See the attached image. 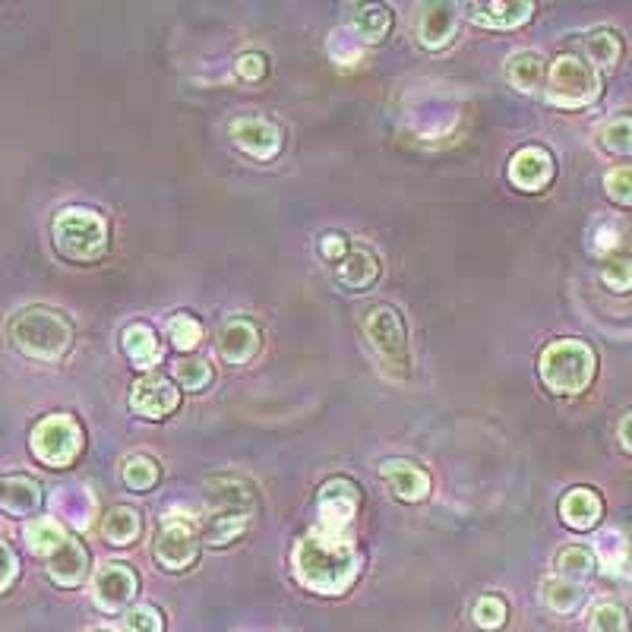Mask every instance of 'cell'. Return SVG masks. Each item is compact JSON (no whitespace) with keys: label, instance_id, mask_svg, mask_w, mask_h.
<instances>
[{"label":"cell","instance_id":"23","mask_svg":"<svg viewBox=\"0 0 632 632\" xmlns=\"http://www.w3.org/2000/svg\"><path fill=\"white\" fill-rule=\"evenodd\" d=\"M506 79L512 89L519 92H535L544 79V57L538 51H516L506 61Z\"/></svg>","mask_w":632,"mask_h":632},{"label":"cell","instance_id":"8","mask_svg":"<svg viewBox=\"0 0 632 632\" xmlns=\"http://www.w3.org/2000/svg\"><path fill=\"white\" fill-rule=\"evenodd\" d=\"M155 560L168 572H184L200 560V535L184 519H165L155 538Z\"/></svg>","mask_w":632,"mask_h":632},{"label":"cell","instance_id":"1","mask_svg":"<svg viewBox=\"0 0 632 632\" xmlns=\"http://www.w3.org/2000/svg\"><path fill=\"white\" fill-rule=\"evenodd\" d=\"M361 553L354 544L326 531H310L294 547V572L316 595H342L358 579Z\"/></svg>","mask_w":632,"mask_h":632},{"label":"cell","instance_id":"28","mask_svg":"<svg viewBox=\"0 0 632 632\" xmlns=\"http://www.w3.org/2000/svg\"><path fill=\"white\" fill-rule=\"evenodd\" d=\"M557 572L569 582H582L595 572V553L582 544H569L557 553Z\"/></svg>","mask_w":632,"mask_h":632},{"label":"cell","instance_id":"43","mask_svg":"<svg viewBox=\"0 0 632 632\" xmlns=\"http://www.w3.org/2000/svg\"><path fill=\"white\" fill-rule=\"evenodd\" d=\"M16 579V557H13V550L0 541V591H7Z\"/></svg>","mask_w":632,"mask_h":632},{"label":"cell","instance_id":"15","mask_svg":"<svg viewBox=\"0 0 632 632\" xmlns=\"http://www.w3.org/2000/svg\"><path fill=\"white\" fill-rule=\"evenodd\" d=\"M380 474L402 503H421L430 493V474L408 459H386Z\"/></svg>","mask_w":632,"mask_h":632},{"label":"cell","instance_id":"25","mask_svg":"<svg viewBox=\"0 0 632 632\" xmlns=\"http://www.w3.org/2000/svg\"><path fill=\"white\" fill-rule=\"evenodd\" d=\"M140 528H143V519L133 506H114V509L105 512V519H102V535L114 547L133 544L136 538H140Z\"/></svg>","mask_w":632,"mask_h":632},{"label":"cell","instance_id":"44","mask_svg":"<svg viewBox=\"0 0 632 632\" xmlns=\"http://www.w3.org/2000/svg\"><path fill=\"white\" fill-rule=\"evenodd\" d=\"M320 250H323L326 260H345V256H348V241H345L342 234H326Z\"/></svg>","mask_w":632,"mask_h":632},{"label":"cell","instance_id":"37","mask_svg":"<svg viewBox=\"0 0 632 632\" xmlns=\"http://www.w3.org/2000/svg\"><path fill=\"white\" fill-rule=\"evenodd\" d=\"M471 617L481 629H500L506 623V601L497 595H484L478 604H474Z\"/></svg>","mask_w":632,"mask_h":632},{"label":"cell","instance_id":"19","mask_svg":"<svg viewBox=\"0 0 632 632\" xmlns=\"http://www.w3.org/2000/svg\"><path fill=\"white\" fill-rule=\"evenodd\" d=\"M601 497L595 490H588V487H572L563 503H560V516L569 528H576V531H588V528H595L601 522Z\"/></svg>","mask_w":632,"mask_h":632},{"label":"cell","instance_id":"17","mask_svg":"<svg viewBox=\"0 0 632 632\" xmlns=\"http://www.w3.org/2000/svg\"><path fill=\"white\" fill-rule=\"evenodd\" d=\"M260 351V329L247 320H231L219 332V354L228 364H247Z\"/></svg>","mask_w":632,"mask_h":632},{"label":"cell","instance_id":"22","mask_svg":"<svg viewBox=\"0 0 632 632\" xmlns=\"http://www.w3.org/2000/svg\"><path fill=\"white\" fill-rule=\"evenodd\" d=\"M380 275V263L367 247H354L348 250V256L339 263V282L351 291H364L377 282Z\"/></svg>","mask_w":632,"mask_h":632},{"label":"cell","instance_id":"34","mask_svg":"<svg viewBox=\"0 0 632 632\" xmlns=\"http://www.w3.org/2000/svg\"><path fill=\"white\" fill-rule=\"evenodd\" d=\"M247 528V516H212L206 525V541L212 547H225L234 538H241Z\"/></svg>","mask_w":632,"mask_h":632},{"label":"cell","instance_id":"31","mask_svg":"<svg viewBox=\"0 0 632 632\" xmlns=\"http://www.w3.org/2000/svg\"><path fill=\"white\" fill-rule=\"evenodd\" d=\"M158 462L149 459V456H130L121 468V481L130 487V490H152L158 484Z\"/></svg>","mask_w":632,"mask_h":632},{"label":"cell","instance_id":"14","mask_svg":"<svg viewBox=\"0 0 632 632\" xmlns=\"http://www.w3.org/2000/svg\"><path fill=\"white\" fill-rule=\"evenodd\" d=\"M231 136H234L237 149H244L253 158H263V162L272 155H279V149H282L279 127L263 121V117H237L231 124Z\"/></svg>","mask_w":632,"mask_h":632},{"label":"cell","instance_id":"39","mask_svg":"<svg viewBox=\"0 0 632 632\" xmlns=\"http://www.w3.org/2000/svg\"><path fill=\"white\" fill-rule=\"evenodd\" d=\"M598 557L604 563L607 572H620L623 560H626V538L620 531H604L598 538Z\"/></svg>","mask_w":632,"mask_h":632},{"label":"cell","instance_id":"33","mask_svg":"<svg viewBox=\"0 0 632 632\" xmlns=\"http://www.w3.org/2000/svg\"><path fill=\"white\" fill-rule=\"evenodd\" d=\"M601 146L614 155H632V117H614L601 127Z\"/></svg>","mask_w":632,"mask_h":632},{"label":"cell","instance_id":"36","mask_svg":"<svg viewBox=\"0 0 632 632\" xmlns=\"http://www.w3.org/2000/svg\"><path fill=\"white\" fill-rule=\"evenodd\" d=\"M588 632H629L626 610L620 604H598L588 617Z\"/></svg>","mask_w":632,"mask_h":632},{"label":"cell","instance_id":"10","mask_svg":"<svg viewBox=\"0 0 632 632\" xmlns=\"http://www.w3.org/2000/svg\"><path fill=\"white\" fill-rule=\"evenodd\" d=\"M206 503L212 509V516H247L256 509L253 487L241 478H231V474H219V478L206 481Z\"/></svg>","mask_w":632,"mask_h":632},{"label":"cell","instance_id":"45","mask_svg":"<svg viewBox=\"0 0 632 632\" xmlns=\"http://www.w3.org/2000/svg\"><path fill=\"white\" fill-rule=\"evenodd\" d=\"M617 437H620V446H623L626 452H632V411H629V414H623Z\"/></svg>","mask_w":632,"mask_h":632},{"label":"cell","instance_id":"26","mask_svg":"<svg viewBox=\"0 0 632 632\" xmlns=\"http://www.w3.org/2000/svg\"><path fill=\"white\" fill-rule=\"evenodd\" d=\"M392 26V16L386 7H377V4H370V7H361V10H354L351 13V32L361 38V42L367 45H377L386 38Z\"/></svg>","mask_w":632,"mask_h":632},{"label":"cell","instance_id":"21","mask_svg":"<svg viewBox=\"0 0 632 632\" xmlns=\"http://www.w3.org/2000/svg\"><path fill=\"white\" fill-rule=\"evenodd\" d=\"M42 506V487L32 478H16L0 481V509L10 512V516H32V512Z\"/></svg>","mask_w":632,"mask_h":632},{"label":"cell","instance_id":"7","mask_svg":"<svg viewBox=\"0 0 632 632\" xmlns=\"http://www.w3.org/2000/svg\"><path fill=\"white\" fill-rule=\"evenodd\" d=\"M79 449H83V430L70 414H51L32 430L35 459L51 468H67L79 456Z\"/></svg>","mask_w":632,"mask_h":632},{"label":"cell","instance_id":"41","mask_svg":"<svg viewBox=\"0 0 632 632\" xmlns=\"http://www.w3.org/2000/svg\"><path fill=\"white\" fill-rule=\"evenodd\" d=\"M162 629H165L162 614H158V610L149 607V604L133 607L127 614V632H162Z\"/></svg>","mask_w":632,"mask_h":632},{"label":"cell","instance_id":"27","mask_svg":"<svg viewBox=\"0 0 632 632\" xmlns=\"http://www.w3.org/2000/svg\"><path fill=\"white\" fill-rule=\"evenodd\" d=\"M64 541H67L64 528L54 519H32L26 525V544L32 553H38V557H51V553L64 547Z\"/></svg>","mask_w":632,"mask_h":632},{"label":"cell","instance_id":"24","mask_svg":"<svg viewBox=\"0 0 632 632\" xmlns=\"http://www.w3.org/2000/svg\"><path fill=\"white\" fill-rule=\"evenodd\" d=\"M124 351L140 370H149L162 361V348H158L155 332L146 323H133L124 329Z\"/></svg>","mask_w":632,"mask_h":632},{"label":"cell","instance_id":"9","mask_svg":"<svg viewBox=\"0 0 632 632\" xmlns=\"http://www.w3.org/2000/svg\"><path fill=\"white\" fill-rule=\"evenodd\" d=\"M361 503V493L348 478H332L320 487V531L339 535V531L354 519Z\"/></svg>","mask_w":632,"mask_h":632},{"label":"cell","instance_id":"30","mask_svg":"<svg viewBox=\"0 0 632 632\" xmlns=\"http://www.w3.org/2000/svg\"><path fill=\"white\" fill-rule=\"evenodd\" d=\"M585 51H588V61L591 64H598V67H617L620 61V35L617 32H607V29H598V32H591L585 38Z\"/></svg>","mask_w":632,"mask_h":632},{"label":"cell","instance_id":"16","mask_svg":"<svg viewBox=\"0 0 632 632\" xmlns=\"http://www.w3.org/2000/svg\"><path fill=\"white\" fill-rule=\"evenodd\" d=\"M468 19L474 26H487V29H516L522 23H528L531 13H535V4L528 0H519V4H509V0H493V4H465Z\"/></svg>","mask_w":632,"mask_h":632},{"label":"cell","instance_id":"11","mask_svg":"<svg viewBox=\"0 0 632 632\" xmlns=\"http://www.w3.org/2000/svg\"><path fill=\"white\" fill-rule=\"evenodd\" d=\"M177 402H181V392L165 377H143L133 383V392H130V408L149 421L168 418L177 408Z\"/></svg>","mask_w":632,"mask_h":632},{"label":"cell","instance_id":"35","mask_svg":"<svg viewBox=\"0 0 632 632\" xmlns=\"http://www.w3.org/2000/svg\"><path fill=\"white\" fill-rule=\"evenodd\" d=\"M171 377L181 383L184 389L196 392V389H203L212 380V367H209V361H200V358H184V361L174 364Z\"/></svg>","mask_w":632,"mask_h":632},{"label":"cell","instance_id":"32","mask_svg":"<svg viewBox=\"0 0 632 632\" xmlns=\"http://www.w3.org/2000/svg\"><path fill=\"white\" fill-rule=\"evenodd\" d=\"M168 339H171L174 348L193 351L196 345H200V339H203V326L190 313H174L171 320H168Z\"/></svg>","mask_w":632,"mask_h":632},{"label":"cell","instance_id":"4","mask_svg":"<svg viewBox=\"0 0 632 632\" xmlns=\"http://www.w3.org/2000/svg\"><path fill=\"white\" fill-rule=\"evenodd\" d=\"M54 247L76 263L98 260L108 250V225L95 209L70 206L54 219Z\"/></svg>","mask_w":632,"mask_h":632},{"label":"cell","instance_id":"12","mask_svg":"<svg viewBox=\"0 0 632 632\" xmlns=\"http://www.w3.org/2000/svg\"><path fill=\"white\" fill-rule=\"evenodd\" d=\"M136 585H140V582H136V576H133L127 566L111 563V566L98 569V576L92 582V598H95V604L102 607V610L114 614V610H121V607H127L133 601Z\"/></svg>","mask_w":632,"mask_h":632},{"label":"cell","instance_id":"20","mask_svg":"<svg viewBox=\"0 0 632 632\" xmlns=\"http://www.w3.org/2000/svg\"><path fill=\"white\" fill-rule=\"evenodd\" d=\"M456 23H459V13L452 4H430L421 16V26H418L421 45L430 51L446 48L452 42V35H456Z\"/></svg>","mask_w":632,"mask_h":632},{"label":"cell","instance_id":"38","mask_svg":"<svg viewBox=\"0 0 632 632\" xmlns=\"http://www.w3.org/2000/svg\"><path fill=\"white\" fill-rule=\"evenodd\" d=\"M601 282L617 294L632 291V260L629 256H614V260H607L601 269Z\"/></svg>","mask_w":632,"mask_h":632},{"label":"cell","instance_id":"5","mask_svg":"<svg viewBox=\"0 0 632 632\" xmlns=\"http://www.w3.org/2000/svg\"><path fill=\"white\" fill-rule=\"evenodd\" d=\"M601 95V76L598 70L579 61V57L563 54L553 61L550 67V89H547V102L557 108H588L591 102H598Z\"/></svg>","mask_w":632,"mask_h":632},{"label":"cell","instance_id":"2","mask_svg":"<svg viewBox=\"0 0 632 632\" xmlns=\"http://www.w3.org/2000/svg\"><path fill=\"white\" fill-rule=\"evenodd\" d=\"M10 342L35 361H61L70 351L73 326L51 307H26L10 320Z\"/></svg>","mask_w":632,"mask_h":632},{"label":"cell","instance_id":"42","mask_svg":"<svg viewBox=\"0 0 632 632\" xmlns=\"http://www.w3.org/2000/svg\"><path fill=\"white\" fill-rule=\"evenodd\" d=\"M237 73H241V79H247V83H256V79L266 76V57L263 54H241L237 57Z\"/></svg>","mask_w":632,"mask_h":632},{"label":"cell","instance_id":"13","mask_svg":"<svg viewBox=\"0 0 632 632\" xmlns=\"http://www.w3.org/2000/svg\"><path fill=\"white\" fill-rule=\"evenodd\" d=\"M509 181L525 193H538L553 181V158L541 146H525L512 155L509 162Z\"/></svg>","mask_w":632,"mask_h":632},{"label":"cell","instance_id":"29","mask_svg":"<svg viewBox=\"0 0 632 632\" xmlns=\"http://www.w3.org/2000/svg\"><path fill=\"white\" fill-rule=\"evenodd\" d=\"M544 601L550 610H557V614H572L579 604H582V588L579 582H569L563 576H553V579H544Z\"/></svg>","mask_w":632,"mask_h":632},{"label":"cell","instance_id":"18","mask_svg":"<svg viewBox=\"0 0 632 632\" xmlns=\"http://www.w3.org/2000/svg\"><path fill=\"white\" fill-rule=\"evenodd\" d=\"M86 569H89V553H86L83 544L73 541V538H67L64 547L48 557V576L57 585H64V588H73V585L83 582Z\"/></svg>","mask_w":632,"mask_h":632},{"label":"cell","instance_id":"6","mask_svg":"<svg viewBox=\"0 0 632 632\" xmlns=\"http://www.w3.org/2000/svg\"><path fill=\"white\" fill-rule=\"evenodd\" d=\"M364 332L367 342L373 345V351L380 354V361L386 364V370H392L395 377H408L411 367V354H408V332L405 323L395 307H373L364 320Z\"/></svg>","mask_w":632,"mask_h":632},{"label":"cell","instance_id":"40","mask_svg":"<svg viewBox=\"0 0 632 632\" xmlns=\"http://www.w3.org/2000/svg\"><path fill=\"white\" fill-rule=\"evenodd\" d=\"M604 190L614 203L632 206V168H614L604 174Z\"/></svg>","mask_w":632,"mask_h":632},{"label":"cell","instance_id":"46","mask_svg":"<svg viewBox=\"0 0 632 632\" xmlns=\"http://www.w3.org/2000/svg\"><path fill=\"white\" fill-rule=\"evenodd\" d=\"M89 632H111V629H89Z\"/></svg>","mask_w":632,"mask_h":632},{"label":"cell","instance_id":"3","mask_svg":"<svg viewBox=\"0 0 632 632\" xmlns=\"http://www.w3.org/2000/svg\"><path fill=\"white\" fill-rule=\"evenodd\" d=\"M595 351H591L585 342L576 339H563V342H550L541 351V380L550 392L557 395H579L588 389V383L595 380Z\"/></svg>","mask_w":632,"mask_h":632}]
</instances>
